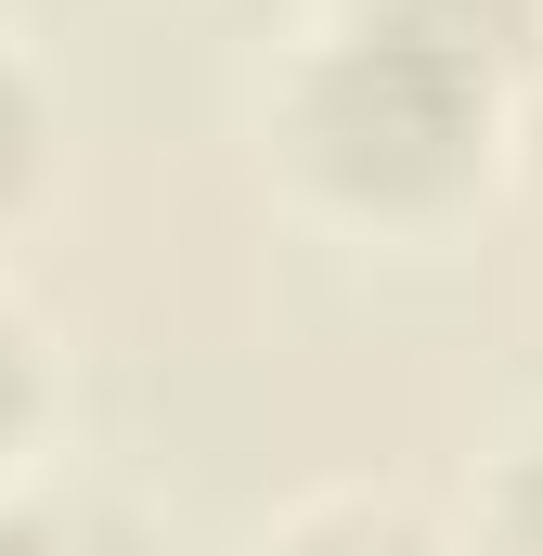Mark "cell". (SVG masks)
I'll list each match as a JSON object with an SVG mask.
<instances>
[{"instance_id":"6da1fadb","label":"cell","mask_w":543,"mask_h":556,"mask_svg":"<svg viewBox=\"0 0 543 556\" xmlns=\"http://www.w3.org/2000/svg\"><path fill=\"white\" fill-rule=\"evenodd\" d=\"M492 130H505V78L389 13H337L285 65V155L311 168V194H337L363 220L453 207L492 168Z\"/></svg>"},{"instance_id":"7a4b0ae2","label":"cell","mask_w":543,"mask_h":556,"mask_svg":"<svg viewBox=\"0 0 543 556\" xmlns=\"http://www.w3.org/2000/svg\"><path fill=\"white\" fill-rule=\"evenodd\" d=\"M350 13H389V26L466 52V65H492V78H518L531 39H543V0H350Z\"/></svg>"},{"instance_id":"3957f363","label":"cell","mask_w":543,"mask_h":556,"mask_svg":"<svg viewBox=\"0 0 543 556\" xmlns=\"http://www.w3.org/2000/svg\"><path fill=\"white\" fill-rule=\"evenodd\" d=\"M0 556H155V544L104 492H13L0 505Z\"/></svg>"},{"instance_id":"277c9868","label":"cell","mask_w":543,"mask_h":556,"mask_svg":"<svg viewBox=\"0 0 543 556\" xmlns=\"http://www.w3.org/2000/svg\"><path fill=\"white\" fill-rule=\"evenodd\" d=\"M260 556H440V544H427V518H402V505H311Z\"/></svg>"},{"instance_id":"5b68a950","label":"cell","mask_w":543,"mask_h":556,"mask_svg":"<svg viewBox=\"0 0 543 556\" xmlns=\"http://www.w3.org/2000/svg\"><path fill=\"white\" fill-rule=\"evenodd\" d=\"M479 531H492V556H543V427L505 440V466L479 492Z\"/></svg>"},{"instance_id":"8992f818","label":"cell","mask_w":543,"mask_h":556,"mask_svg":"<svg viewBox=\"0 0 543 556\" xmlns=\"http://www.w3.org/2000/svg\"><path fill=\"white\" fill-rule=\"evenodd\" d=\"M39 155H52V117H39V78L0 52V207L39 181Z\"/></svg>"},{"instance_id":"52a82bcc","label":"cell","mask_w":543,"mask_h":556,"mask_svg":"<svg viewBox=\"0 0 543 556\" xmlns=\"http://www.w3.org/2000/svg\"><path fill=\"white\" fill-rule=\"evenodd\" d=\"M39 402H52V376H39V337H26V311H0V466L26 453Z\"/></svg>"}]
</instances>
